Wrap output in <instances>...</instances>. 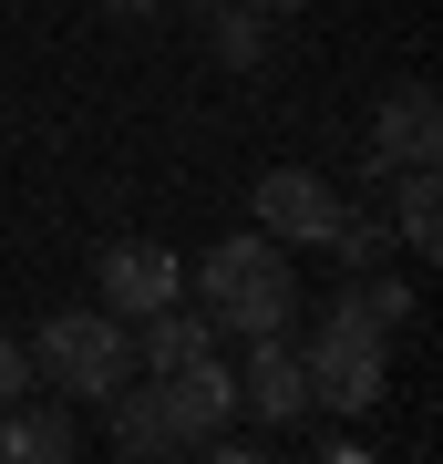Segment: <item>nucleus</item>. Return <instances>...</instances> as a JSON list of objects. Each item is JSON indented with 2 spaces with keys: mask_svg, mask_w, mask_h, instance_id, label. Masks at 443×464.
<instances>
[{
  "mask_svg": "<svg viewBox=\"0 0 443 464\" xmlns=\"http://www.w3.org/2000/svg\"><path fill=\"white\" fill-rule=\"evenodd\" d=\"M197 299H207V331L217 341H258V331H289V310H299V279H289V248L268 227H247V237H217V248L197 258Z\"/></svg>",
  "mask_w": 443,
  "mask_h": 464,
  "instance_id": "f257e3e1",
  "label": "nucleus"
},
{
  "mask_svg": "<svg viewBox=\"0 0 443 464\" xmlns=\"http://www.w3.org/2000/svg\"><path fill=\"white\" fill-rule=\"evenodd\" d=\"M32 372H52V392H124L134 382V320H114V310H52L32 331Z\"/></svg>",
  "mask_w": 443,
  "mask_h": 464,
  "instance_id": "f03ea898",
  "label": "nucleus"
},
{
  "mask_svg": "<svg viewBox=\"0 0 443 464\" xmlns=\"http://www.w3.org/2000/svg\"><path fill=\"white\" fill-rule=\"evenodd\" d=\"M93 289H103L114 320H145V310H165V299H186V258L155 248V237H114V248L93 258Z\"/></svg>",
  "mask_w": 443,
  "mask_h": 464,
  "instance_id": "7ed1b4c3",
  "label": "nucleus"
},
{
  "mask_svg": "<svg viewBox=\"0 0 443 464\" xmlns=\"http://www.w3.org/2000/svg\"><path fill=\"white\" fill-rule=\"evenodd\" d=\"M155 402H165V423H176V444L197 454L207 433H227V413H237V372L217 362V351H197V362L155 372Z\"/></svg>",
  "mask_w": 443,
  "mask_h": 464,
  "instance_id": "20e7f679",
  "label": "nucleus"
},
{
  "mask_svg": "<svg viewBox=\"0 0 443 464\" xmlns=\"http://www.w3.org/2000/svg\"><path fill=\"white\" fill-rule=\"evenodd\" d=\"M247 207H258V227L279 237V248H289V237H299V248H320V227H330V207H341V197H330L310 166H268Z\"/></svg>",
  "mask_w": 443,
  "mask_h": 464,
  "instance_id": "39448f33",
  "label": "nucleus"
},
{
  "mask_svg": "<svg viewBox=\"0 0 443 464\" xmlns=\"http://www.w3.org/2000/svg\"><path fill=\"white\" fill-rule=\"evenodd\" d=\"M237 402H258L268 423L310 413V362L289 351V331H258V351H247V372H237Z\"/></svg>",
  "mask_w": 443,
  "mask_h": 464,
  "instance_id": "423d86ee",
  "label": "nucleus"
},
{
  "mask_svg": "<svg viewBox=\"0 0 443 464\" xmlns=\"http://www.w3.org/2000/svg\"><path fill=\"white\" fill-rule=\"evenodd\" d=\"M433 145H443L433 83H402V93H381V114H371V166H433Z\"/></svg>",
  "mask_w": 443,
  "mask_h": 464,
  "instance_id": "0eeeda50",
  "label": "nucleus"
},
{
  "mask_svg": "<svg viewBox=\"0 0 443 464\" xmlns=\"http://www.w3.org/2000/svg\"><path fill=\"white\" fill-rule=\"evenodd\" d=\"M268 11H247V0H197V32H207V52L227 72H258L268 63V32H258Z\"/></svg>",
  "mask_w": 443,
  "mask_h": 464,
  "instance_id": "6e6552de",
  "label": "nucleus"
},
{
  "mask_svg": "<svg viewBox=\"0 0 443 464\" xmlns=\"http://www.w3.org/2000/svg\"><path fill=\"white\" fill-rule=\"evenodd\" d=\"M0 454H11V464H63V454H72V423H63V402L42 413V402L21 392V402H11V423H0Z\"/></svg>",
  "mask_w": 443,
  "mask_h": 464,
  "instance_id": "1a4fd4ad",
  "label": "nucleus"
},
{
  "mask_svg": "<svg viewBox=\"0 0 443 464\" xmlns=\"http://www.w3.org/2000/svg\"><path fill=\"white\" fill-rule=\"evenodd\" d=\"M103 402H114V454H124V464H145V454H186L155 392H103Z\"/></svg>",
  "mask_w": 443,
  "mask_h": 464,
  "instance_id": "9d476101",
  "label": "nucleus"
},
{
  "mask_svg": "<svg viewBox=\"0 0 443 464\" xmlns=\"http://www.w3.org/2000/svg\"><path fill=\"white\" fill-rule=\"evenodd\" d=\"M392 237L402 248H443V186H433V166H402V197H392Z\"/></svg>",
  "mask_w": 443,
  "mask_h": 464,
  "instance_id": "9b49d317",
  "label": "nucleus"
},
{
  "mask_svg": "<svg viewBox=\"0 0 443 464\" xmlns=\"http://www.w3.org/2000/svg\"><path fill=\"white\" fill-rule=\"evenodd\" d=\"M197 351H217V331H207V310H145V362L155 372H176V362H197Z\"/></svg>",
  "mask_w": 443,
  "mask_h": 464,
  "instance_id": "f8f14e48",
  "label": "nucleus"
},
{
  "mask_svg": "<svg viewBox=\"0 0 443 464\" xmlns=\"http://www.w3.org/2000/svg\"><path fill=\"white\" fill-rule=\"evenodd\" d=\"M381 237H392V227H381V217H351V207H330V227H320V248L341 258V268H371V258H381Z\"/></svg>",
  "mask_w": 443,
  "mask_h": 464,
  "instance_id": "ddd939ff",
  "label": "nucleus"
},
{
  "mask_svg": "<svg viewBox=\"0 0 443 464\" xmlns=\"http://www.w3.org/2000/svg\"><path fill=\"white\" fill-rule=\"evenodd\" d=\"M21 392H32V341H11V331H0V413H11Z\"/></svg>",
  "mask_w": 443,
  "mask_h": 464,
  "instance_id": "4468645a",
  "label": "nucleus"
},
{
  "mask_svg": "<svg viewBox=\"0 0 443 464\" xmlns=\"http://www.w3.org/2000/svg\"><path fill=\"white\" fill-rule=\"evenodd\" d=\"M247 11H299V0H247Z\"/></svg>",
  "mask_w": 443,
  "mask_h": 464,
  "instance_id": "2eb2a0df",
  "label": "nucleus"
},
{
  "mask_svg": "<svg viewBox=\"0 0 443 464\" xmlns=\"http://www.w3.org/2000/svg\"><path fill=\"white\" fill-rule=\"evenodd\" d=\"M103 11H145V0H103Z\"/></svg>",
  "mask_w": 443,
  "mask_h": 464,
  "instance_id": "dca6fc26",
  "label": "nucleus"
}]
</instances>
